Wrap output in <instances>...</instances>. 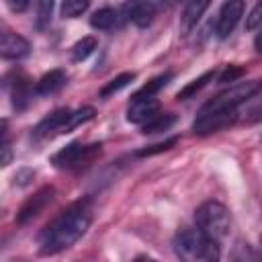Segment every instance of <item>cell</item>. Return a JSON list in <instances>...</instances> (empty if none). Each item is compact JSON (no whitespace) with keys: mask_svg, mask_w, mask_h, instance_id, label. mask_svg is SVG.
Wrapping results in <instances>:
<instances>
[{"mask_svg":"<svg viewBox=\"0 0 262 262\" xmlns=\"http://www.w3.org/2000/svg\"><path fill=\"white\" fill-rule=\"evenodd\" d=\"M92 213L86 201L74 203L63 209L39 235V250L41 254H57L74 246L90 227Z\"/></svg>","mask_w":262,"mask_h":262,"instance_id":"obj_1","label":"cell"},{"mask_svg":"<svg viewBox=\"0 0 262 262\" xmlns=\"http://www.w3.org/2000/svg\"><path fill=\"white\" fill-rule=\"evenodd\" d=\"M178 258L188 262H213L219 260V239L207 235L201 229H182L174 239Z\"/></svg>","mask_w":262,"mask_h":262,"instance_id":"obj_2","label":"cell"},{"mask_svg":"<svg viewBox=\"0 0 262 262\" xmlns=\"http://www.w3.org/2000/svg\"><path fill=\"white\" fill-rule=\"evenodd\" d=\"M194 221H196V227L201 231H205L207 235H211L215 239L225 237L229 231V225H231V217H229L227 207L217 203V201L203 203L194 211Z\"/></svg>","mask_w":262,"mask_h":262,"instance_id":"obj_3","label":"cell"},{"mask_svg":"<svg viewBox=\"0 0 262 262\" xmlns=\"http://www.w3.org/2000/svg\"><path fill=\"white\" fill-rule=\"evenodd\" d=\"M258 90H260V82H239V84H233L227 90L219 92L213 100H209L201 111L203 113H209V111H235L242 102H246Z\"/></svg>","mask_w":262,"mask_h":262,"instance_id":"obj_4","label":"cell"},{"mask_svg":"<svg viewBox=\"0 0 262 262\" xmlns=\"http://www.w3.org/2000/svg\"><path fill=\"white\" fill-rule=\"evenodd\" d=\"M96 154H100V143L82 145V141H74V143L66 145L63 149H59L51 158V162L57 168H80V166L90 164Z\"/></svg>","mask_w":262,"mask_h":262,"instance_id":"obj_5","label":"cell"},{"mask_svg":"<svg viewBox=\"0 0 262 262\" xmlns=\"http://www.w3.org/2000/svg\"><path fill=\"white\" fill-rule=\"evenodd\" d=\"M237 119L235 111H209V113H199L192 131L196 135H209V133H217L229 125H233Z\"/></svg>","mask_w":262,"mask_h":262,"instance_id":"obj_6","label":"cell"},{"mask_svg":"<svg viewBox=\"0 0 262 262\" xmlns=\"http://www.w3.org/2000/svg\"><path fill=\"white\" fill-rule=\"evenodd\" d=\"M244 8H246V0H225L223 2L219 16H217V25H215V33L219 39H225L231 35L235 25L244 16Z\"/></svg>","mask_w":262,"mask_h":262,"instance_id":"obj_7","label":"cell"},{"mask_svg":"<svg viewBox=\"0 0 262 262\" xmlns=\"http://www.w3.org/2000/svg\"><path fill=\"white\" fill-rule=\"evenodd\" d=\"M160 113V102L154 96H133L127 108V121L143 125Z\"/></svg>","mask_w":262,"mask_h":262,"instance_id":"obj_8","label":"cell"},{"mask_svg":"<svg viewBox=\"0 0 262 262\" xmlns=\"http://www.w3.org/2000/svg\"><path fill=\"white\" fill-rule=\"evenodd\" d=\"M123 12L133 25L143 29V27L151 25V20L156 16V6L149 0H127L123 4Z\"/></svg>","mask_w":262,"mask_h":262,"instance_id":"obj_9","label":"cell"},{"mask_svg":"<svg viewBox=\"0 0 262 262\" xmlns=\"http://www.w3.org/2000/svg\"><path fill=\"white\" fill-rule=\"evenodd\" d=\"M51 199H53V188H51V186H43L39 192H35V194L20 207V211H18V215H16V221H18V223L31 221L33 217H37V215L51 203Z\"/></svg>","mask_w":262,"mask_h":262,"instance_id":"obj_10","label":"cell"},{"mask_svg":"<svg viewBox=\"0 0 262 262\" xmlns=\"http://www.w3.org/2000/svg\"><path fill=\"white\" fill-rule=\"evenodd\" d=\"M31 51V45L25 37L16 33H4L0 41V53L4 59H23Z\"/></svg>","mask_w":262,"mask_h":262,"instance_id":"obj_11","label":"cell"},{"mask_svg":"<svg viewBox=\"0 0 262 262\" xmlns=\"http://www.w3.org/2000/svg\"><path fill=\"white\" fill-rule=\"evenodd\" d=\"M68 117H70V111H68V108H59V111L51 113L47 119H43V121L37 125L35 135H37V137H45V135H49V133H53V131L61 133V131H63V125H66V121H68Z\"/></svg>","mask_w":262,"mask_h":262,"instance_id":"obj_12","label":"cell"},{"mask_svg":"<svg viewBox=\"0 0 262 262\" xmlns=\"http://www.w3.org/2000/svg\"><path fill=\"white\" fill-rule=\"evenodd\" d=\"M63 84H66V72L63 70H51L39 78V82L35 84V92L37 94H53Z\"/></svg>","mask_w":262,"mask_h":262,"instance_id":"obj_13","label":"cell"},{"mask_svg":"<svg viewBox=\"0 0 262 262\" xmlns=\"http://www.w3.org/2000/svg\"><path fill=\"white\" fill-rule=\"evenodd\" d=\"M209 4H211V0H188V2H186L184 14H182V25H184L186 31L192 29V27L199 23V18H201L203 12L209 8Z\"/></svg>","mask_w":262,"mask_h":262,"instance_id":"obj_14","label":"cell"},{"mask_svg":"<svg viewBox=\"0 0 262 262\" xmlns=\"http://www.w3.org/2000/svg\"><path fill=\"white\" fill-rule=\"evenodd\" d=\"M174 121H176V117L172 115V113H158L154 119H149L147 123H143V127H141V133H160V131H166V129H170L172 125H174Z\"/></svg>","mask_w":262,"mask_h":262,"instance_id":"obj_15","label":"cell"},{"mask_svg":"<svg viewBox=\"0 0 262 262\" xmlns=\"http://www.w3.org/2000/svg\"><path fill=\"white\" fill-rule=\"evenodd\" d=\"M90 25L94 29H100V31H106V29H113L117 25V12L113 8H100L96 10L92 16H90Z\"/></svg>","mask_w":262,"mask_h":262,"instance_id":"obj_16","label":"cell"},{"mask_svg":"<svg viewBox=\"0 0 262 262\" xmlns=\"http://www.w3.org/2000/svg\"><path fill=\"white\" fill-rule=\"evenodd\" d=\"M96 45H98V41H96L94 37H82V39L76 41L74 47H72V59H74V61H84L88 55L94 53Z\"/></svg>","mask_w":262,"mask_h":262,"instance_id":"obj_17","label":"cell"},{"mask_svg":"<svg viewBox=\"0 0 262 262\" xmlns=\"http://www.w3.org/2000/svg\"><path fill=\"white\" fill-rule=\"evenodd\" d=\"M27 100H29V84H27V78L16 76V80L12 82V104L16 108H25Z\"/></svg>","mask_w":262,"mask_h":262,"instance_id":"obj_18","label":"cell"},{"mask_svg":"<svg viewBox=\"0 0 262 262\" xmlns=\"http://www.w3.org/2000/svg\"><path fill=\"white\" fill-rule=\"evenodd\" d=\"M92 117H94V108H92V106H84V108H78V111H74V113L70 111V117H68L66 125H63V131H61V133H68V131L76 129L78 125L90 121Z\"/></svg>","mask_w":262,"mask_h":262,"instance_id":"obj_19","label":"cell"},{"mask_svg":"<svg viewBox=\"0 0 262 262\" xmlns=\"http://www.w3.org/2000/svg\"><path fill=\"white\" fill-rule=\"evenodd\" d=\"M135 80V74L133 72H125V74H119L117 78H113L102 90H100V96L102 98H106V96H111V94H115V92H119V90H123L125 86H129V82H133Z\"/></svg>","mask_w":262,"mask_h":262,"instance_id":"obj_20","label":"cell"},{"mask_svg":"<svg viewBox=\"0 0 262 262\" xmlns=\"http://www.w3.org/2000/svg\"><path fill=\"white\" fill-rule=\"evenodd\" d=\"M172 80V72H166V74H160V76H156L154 80H149L143 88H139L133 96H156V92L160 90V88H164L168 82Z\"/></svg>","mask_w":262,"mask_h":262,"instance_id":"obj_21","label":"cell"},{"mask_svg":"<svg viewBox=\"0 0 262 262\" xmlns=\"http://www.w3.org/2000/svg\"><path fill=\"white\" fill-rule=\"evenodd\" d=\"M213 76H215V70L205 72L203 76H199L196 80H192L188 86H184V88L178 92V98H190V96H194L203 86H207V84H209V80H213Z\"/></svg>","mask_w":262,"mask_h":262,"instance_id":"obj_22","label":"cell"},{"mask_svg":"<svg viewBox=\"0 0 262 262\" xmlns=\"http://www.w3.org/2000/svg\"><path fill=\"white\" fill-rule=\"evenodd\" d=\"M90 6V0H63L61 2V14L66 18H76L82 12H86Z\"/></svg>","mask_w":262,"mask_h":262,"instance_id":"obj_23","label":"cell"},{"mask_svg":"<svg viewBox=\"0 0 262 262\" xmlns=\"http://www.w3.org/2000/svg\"><path fill=\"white\" fill-rule=\"evenodd\" d=\"M53 0H39L37 2V29H45L51 20Z\"/></svg>","mask_w":262,"mask_h":262,"instance_id":"obj_24","label":"cell"},{"mask_svg":"<svg viewBox=\"0 0 262 262\" xmlns=\"http://www.w3.org/2000/svg\"><path fill=\"white\" fill-rule=\"evenodd\" d=\"M176 137H170V139H166V141H162V143H154V145H149V147H143V149H139L135 156H139V158H143V156H154V154H160V151H166V149H170L172 145H176Z\"/></svg>","mask_w":262,"mask_h":262,"instance_id":"obj_25","label":"cell"},{"mask_svg":"<svg viewBox=\"0 0 262 262\" xmlns=\"http://www.w3.org/2000/svg\"><path fill=\"white\" fill-rule=\"evenodd\" d=\"M262 25V2H258L254 8H252V12L248 14V18H246V29H256V27H260Z\"/></svg>","mask_w":262,"mask_h":262,"instance_id":"obj_26","label":"cell"},{"mask_svg":"<svg viewBox=\"0 0 262 262\" xmlns=\"http://www.w3.org/2000/svg\"><path fill=\"white\" fill-rule=\"evenodd\" d=\"M242 76V68H227L223 74H221V78H219V82H233L235 78H239Z\"/></svg>","mask_w":262,"mask_h":262,"instance_id":"obj_27","label":"cell"},{"mask_svg":"<svg viewBox=\"0 0 262 262\" xmlns=\"http://www.w3.org/2000/svg\"><path fill=\"white\" fill-rule=\"evenodd\" d=\"M6 2V6L12 10V12H23V10H27V6H29V0H4Z\"/></svg>","mask_w":262,"mask_h":262,"instance_id":"obj_28","label":"cell"},{"mask_svg":"<svg viewBox=\"0 0 262 262\" xmlns=\"http://www.w3.org/2000/svg\"><path fill=\"white\" fill-rule=\"evenodd\" d=\"M250 117H248V121L250 123H256V121H262V102L258 104V106H254L250 113H248Z\"/></svg>","mask_w":262,"mask_h":262,"instance_id":"obj_29","label":"cell"},{"mask_svg":"<svg viewBox=\"0 0 262 262\" xmlns=\"http://www.w3.org/2000/svg\"><path fill=\"white\" fill-rule=\"evenodd\" d=\"M10 164V147H8V141L4 137L2 141V166H8Z\"/></svg>","mask_w":262,"mask_h":262,"instance_id":"obj_30","label":"cell"},{"mask_svg":"<svg viewBox=\"0 0 262 262\" xmlns=\"http://www.w3.org/2000/svg\"><path fill=\"white\" fill-rule=\"evenodd\" d=\"M254 47H256V51H258V53H262V31L254 37Z\"/></svg>","mask_w":262,"mask_h":262,"instance_id":"obj_31","label":"cell"},{"mask_svg":"<svg viewBox=\"0 0 262 262\" xmlns=\"http://www.w3.org/2000/svg\"><path fill=\"white\" fill-rule=\"evenodd\" d=\"M170 2H178V0H170Z\"/></svg>","mask_w":262,"mask_h":262,"instance_id":"obj_32","label":"cell"}]
</instances>
